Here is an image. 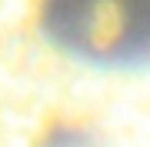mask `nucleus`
<instances>
[{"mask_svg": "<svg viewBox=\"0 0 150 147\" xmlns=\"http://www.w3.org/2000/svg\"><path fill=\"white\" fill-rule=\"evenodd\" d=\"M0 147H150V0H0Z\"/></svg>", "mask_w": 150, "mask_h": 147, "instance_id": "nucleus-1", "label": "nucleus"}]
</instances>
